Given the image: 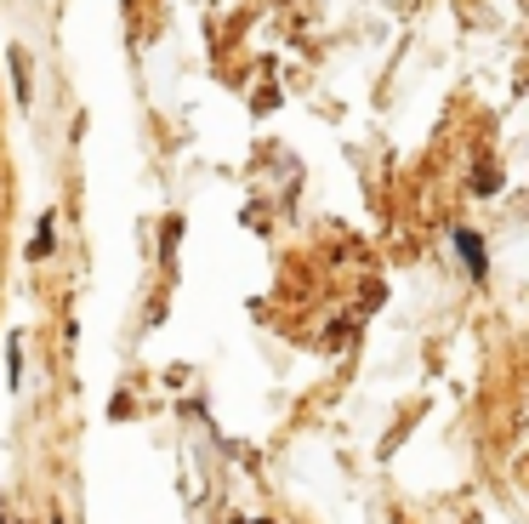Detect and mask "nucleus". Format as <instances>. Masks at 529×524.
I'll use <instances>...</instances> for the list:
<instances>
[{
    "mask_svg": "<svg viewBox=\"0 0 529 524\" xmlns=\"http://www.w3.org/2000/svg\"><path fill=\"white\" fill-rule=\"evenodd\" d=\"M449 240H456V251H461V262H466V274L484 285V280H490V257H484V245H478V234H473V228H449Z\"/></svg>",
    "mask_w": 529,
    "mask_h": 524,
    "instance_id": "f257e3e1",
    "label": "nucleus"
},
{
    "mask_svg": "<svg viewBox=\"0 0 529 524\" xmlns=\"http://www.w3.org/2000/svg\"><path fill=\"white\" fill-rule=\"evenodd\" d=\"M6 69H12V91H18V103H29V63H23L18 46L6 52Z\"/></svg>",
    "mask_w": 529,
    "mask_h": 524,
    "instance_id": "f03ea898",
    "label": "nucleus"
},
{
    "mask_svg": "<svg viewBox=\"0 0 529 524\" xmlns=\"http://www.w3.org/2000/svg\"><path fill=\"white\" fill-rule=\"evenodd\" d=\"M473 194L484 199V194H501V165H478L473 172Z\"/></svg>",
    "mask_w": 529,
    "mask_h": 524,
    "instance_id": "7ed1b4c3",
    "label": "nucleus"
},
{
    "mask_svg": "<svg viewBox=\"0 0 529 524\" xmlns=\"http://www.w3.org/2000/svg\"><path fill=\"white\" fill-rule=\"evenodd\" d=\"M52 223H57V217L46 211V217H40V228H35V240H29V257H35V262H40L46 251H52Z\"/></svg>",
    "mask_w": 529,
    "mask_h": 524,
    "instance_id": "20e7f679",
    "label": "nucleus"
}]
</instances>
